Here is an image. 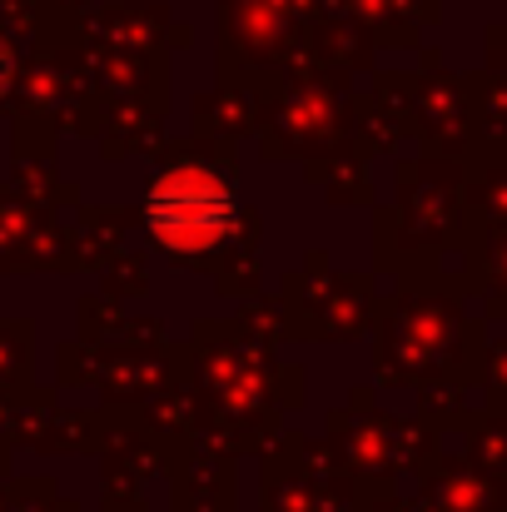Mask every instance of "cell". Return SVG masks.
Listing matches in <instances>:
<instances>
[{
	"label": "cell",
	"instance_id": "6da1fadb",
	"mask_svg": "<svg viewBox=\"0 0 507 512\" xmlns=\"http://www.w3.org/2000/svg\"><path fill=\"white\" fill-rule=\"evenodd\" d=\"M145 219L169 249H209L234 224V194L209 170H174L150 189Z\"/></svg>",
	"mask_w": 507,
	"mask_h": 512
}]
</instances>
